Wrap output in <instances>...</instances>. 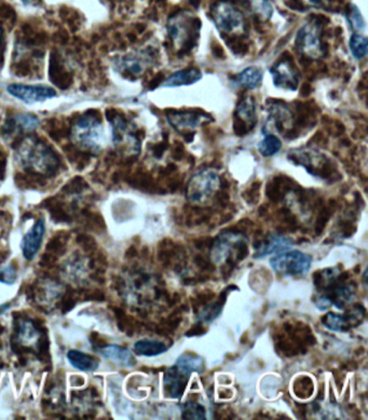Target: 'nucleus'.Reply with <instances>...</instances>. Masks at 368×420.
<instances>
[{"instance_id": "nucleus-27", "label": "nucleus", "mask_w": 368, "mask_h": 420, "mask_svg": "<svg viewBox=\"0 0 368 420\" xmlns=\"http://www.w3.org/2000/svg\"><path fill=\"white\" fill-rule=\"evenodd\" d=\"M252 10L264 20L270 19L273 9L269 0H248Z\"/></svg>"}, {"instance_id": "nucleus-1", "label": "nucleus", "mask_w": 368, "mask_h": 420, "mask_svg": "<svg viewBox=\"0 0 368 420\" xmlns=\"http://www.w3.org/2000/svg\"><path fill=\"white\" fill-rule=\"evenodd\" d=\"M15 161L23 169L42 175L57 172L59 160L57 154L42 140L26 138L15 150Z\"/></svg>"}, {"instance_id": "nucleus-10", "label": "nucleus", "mask_w": 368, "mask_h": 420, "mask_svg": "<svg viewBox=\"0 0 368 420\" xmlns=\"http://www.w3.org/2000/svg\"><path fill=\"white\" fill-rule=\"evenodd\" d=\"M273 84L285 90H296L300 84V73L290 57H284L271 69Z\"/></svg>"}, {"instance_id": "nucleus-16", "label": "nucleus", "mask_w": 368, "mask_h": 420, "mask_svg": "<svg viewBox=\"0 0 368 420\" xmlns=\"http://www.w3.org/2000/svg\"><path fill=\"white\" fill-rule=\"evenodd\" d=\"M98 351L105 359L109 360L117 365L123 366V367H131V366L136 365V360L132 352L123 347L109 345V346L100 348Z\"/></svg>"}, {"instance_id": "nucleus-26", "label": "nucleus", "mask_w": 368, "mask_h": 420, "mask_svg": "<svg viewBox=\"0 0 368 420\" xmlns=\"http://www.w3.org/2000/svg\"><path fill=\"white\" fill-rule=\"evenodd\" d=\"M350 49H351L352 55L356 60L363 59L367 55V38L354 34L350 39Z\"/></svg>"}, {"instance_id": "nucleus-5", "label": "nucleus", "mask_w": 368, "mask_h": 420, "mask_svg": "<svg viewBox=\"0 0 368 420\" xmlns=\"http://www.w3.org/2000/svg\"><path fill=\"white\" fill-rule=\"evenodd\" d=\"M212 17L217 28L223 34L238 35L246 32V19L243 13L226 0H219L212 7Z\"/></svg>"}, {"instance_id": "nucleus-12", "label": "nucleus", "mask_w": 368, "mask_h": 420, "mask_svg": "<svg viewBox=\"0 0 368 420\" xmlns=\"http://www.w3.org/2000/svg\"><path fill=\"white\" fill-rule=\"evenodd\" d=\"M44 234H46V221L44 219L35 221L32 228L23 237L21 242V250L26 261H33L37 255L42 246Z\"/></svg>"}, {"instance_id": "nucleus-25", "label": "nucleus", "mask_w": 368, "mask_h": 420, "mask_svg": "<svg viewBox=\"0 0 368 420\" xmlns=\"http://www.w3.org/2000/svg\"><path fill=\"white\" fill-rule=\"evenodd\" d=\"M182 415L184 419L202 420L206 419L205 408L201 404L194 401H188L183 405Z\"/></svg>"}, {"instance_id": "nucleus-15", "label": "nucleus", "mask_w": 368, "mask_h": 420, "mask_svg": "<svg viewBox=\"0 0 368 420\" xmlns=\"http://www.w3.org/2000/svg\"><path fill=\"white\" fill-rule=\"evenodd\" d=\"M358 311V310H356ZM362 313L360 312H349L346 315H338L335 312H327L325 317L322 320V323L325 327L334 331V332H346L348 329H351L352 323L356 320L361 319Z\"/></svg>"}, {"instance_id": "nucleus-4", "label": "nucleus", "mask_w": 368, "mask_h": 420, "mask_svg": "<svg viewBox=\"0 0 368 420\" xmlns=\"http://www.w3.org/2000/svg\"><path fill=\"white\" fill-rule=\"evenodd\" d=\"M71 136V140L78 147L90 153H100L103 147V126L95 116L80 117L73 126Z\"/></svg>"}, {"instance_id": "nucleus-6", "label": "nucleus", "mask_w": 368, "mask_h": 420, "mask_svg": "<svg viewBox=\"0 0 368 420\" xmlns=\"http://www.w3.org/2000/svg\"><path fill=\"white\" fill-rule=\"evenodd\" d=\"M221 179L214 170L206 169L190 179L187 186V199L194 204H203L217 194Z\"/></svg>"}, {"instance_id": "nucleus-30", "label": "nucleus", "mask_w": 368, "mask_h": 420, "mask_svg": "<svg viewBox=\"0 0 368 420\" xmlns=\"http://www.w3.org/2000/svg\"><path fill=\"white\" fill-rule=\"evenodd\" d=\"M306 1L314 7H320V6L324 5L327 0H306Z\"/></svg>"}, {"instance_id": "nucleus-11", "label": "nucleus", "mask_w": 368, "mask_h": 420, "mask_svg": "<svg viewBox=\"0 0 368 420\" xmlns=\"http://www.w3.org/2000/svg\"><path fill=\"white\" fill-rule=\"evenodd\" d=\"M8 93L15 96L24 103L32 104L47 101L57 95L55 89L46 86H26V84H10L7 88Z\"/></svg>"}, {"instance_id": "nucleus-13", "label": "nucleus", "mask_w": 368, "mask_h": 420, "mask_svg": "<svg viewBox=\"0 0 368 420\" xmlns=\"http://www.w3.org/2000/svg\"><path fill=\"white\" fill-rule=\"evenodd\" d=\"M205 119L210 120L208 116L196 113V111H171L167 115V122L179 132L194 130L201 125L202 121H205Z\"/></svg>"}, {"instance_id": "nucleus-31", "label": "nucleus", "mask_w": 368, "mask_h": 420, "mask_svg": "<svg viewBox=\"0 0 368 420\" xmlns=\"http://www.w3.org/2000/svg\"><path fill=\"white\" fill-rule=\"evenodd\" d=\"M22 1H23V3H30V1H32V0H22Z\"/></svg>"}, {"instance_id": "nucleus-17", "label": "nucleus", "mask_w": 368, "mask_h": 420, "mask_svg": "<svg viewBox=\"0 0 368 420\" xmlns=\"http://www.w3.org/2000/svg\"><path fill=\"white\" fill-rule=\"evenodd\" d=\"M293 246L294 244H293L292 239L281 236V235H271L270 237H268L264 244H260L259 248L255 251L254 257L261 258L273 253H277V252H284L285 250H288Z\"/></svg>"}, {"instance_id": "nucleus-22", "label": "nucleus", "mask_w": 368, "mask_h": 420, "mask_svg": "<svg viewBox=\"0 0 368 420\" xmlns=\"http://www.w3.org/2000/svg\"><path fill=\"white\" fill-rule=\"evenodd\" d=\"M263 80V73L257 67H248L237 75L236 82L240 86L248 89H256Z\"/></svg>"}, {"instance_id": "nucleus-24", "label": "nucleus", "mask_w": 368, "mask_h": 420, "mask_svg": "<svg viewBox=\"0 0 368 420\" xmlns=\"http://www.w3.org/2000/svg\"><path fill=\"white\" fill-rule=\"evenodd\" d=\"M39 338V332L34 327L30 321H25L21 323L19 329V340L24 346H32L37 343Z\"/></svg>"}, {"instance_id": "nucleus-20", "label": "nucleus", "mask_w": 368, "mask_h": 420, "mask_svg": "<svg viewBox=\"0 0 368 420\" xmlns=\"http://www.w3.org/2000/svg\"><path fill=\"white\" fill-rule=\"evenodd\" d=\"M134 352L138 356H156L165 354L167 350V346L165 343L158 339H140L136 342L133 347Z\"/></svg>"}, {"instance_id": "nucleus-28", "label": "nucleus", "mask_w": 368, "mask_h": 420, "mask_svg": "<svg viewBox=\"0 0 368 420\" xmlns=\"http://www.w3.org/2000/svg\"><path fill=\"white\" fill-rule=\"evenodd\" d=\"M221 302H217V304H214V305L206 307L205 309L200 313L198 319L203 323L211 322V321H213V320L221 313Z\"/></svg>"}, {"instance_id": "nucleus-19", "label": "nucleus", "mask_w": 368, "mask_h": 420, "mask_svg": "<svg viewBox=\"0 0 368 420\" xmlns=\"http://www.w3.org/2000/svg\"><path fill=\"white\" fill-rule=\"evenodd\" d=\"M67 360L73 367L82 372L96 371L100 365L95 358L79 350H69L67 352Z\"/></svg>"}, {"instance_id": "nucleus-8", "label": "nucleus", "mask_w": 368, "mask_h": 420, "mask_svg": "<svg viewBox=\"0 0 368 420\" xmlns=\"http://www.w3.org/2000/svg\"><path fill=\"white\" fill-rule=\"evenodd\" d=\"M246 238L237 232H223L219 235L212 246V261L217 265H223L236 258L246 246Z\"/></svg>"}, {"instance_id": "nucleus-29", "label": "nucleus", "mask_w": 368, "mask_h": 420, "mask_svg": "<svg viewBox=\"0 0 368 420\" xmlns=\"http://www.w3.org/2000/svg\"><path fill=\"white\" fill-rule=\"evenodd\" d=\"M350 22L354 30H364L366 28L365 21L362 17L361 12L358 10L356 6H352L351 11H350Z\"/></svg>"}, {"instance_id": "nucleus-14", "label": "nucleus", "mask_w": 368, "mask_h": 420, "mask_svg": "<svg viewBox=\"0 0 368 420\" xmlns=\"http://www.w3.org/2000/svg\"><path fill=\"white\" fill-rule=\"evenodd\" d=\"M236 118L240 121V127L236 129L239 134H241V132H248L255 127L257 118H256L255 102L253 98L246 96L239 102L236 109Z\"/></svg>"}, {"instance_id": "nucleus-32", "label": "nucleus", "mask_w": 368, "mask_h": 420, "mask_svg": "<svg viewBox=\"0 0 368 420\" xmlns=\"http://www.w3.org/2000/svg\"><path fill=\"white\" fill-rule=\"evenodd\" d=\"M1 36H3V30L0 28V40H1Z\"/></svg>"}, {"instance_id": "nucleus-23", "label": "nucleus", "mask_w": 368, "mask_h": 420, "mask_svg": "<svg viewBox=\"0 0 368 420\" xmlns=\"http://www.w3.org/2000/svg\"><path fill=\"white\" fill-rule=\"evenodd\" d=\"M281 147H282V142L277 136L267 133L263 140L259 143L258 150H259L260 155L264 156V157H271V156L279 153Z\"/></svg>"}, {"instance_id": "nucleus-21", "label": "nucleus", "mask_w": 368, "mask_h": 420, "mask_svg": "<svg viewBox=\"0 0 368 420\" xmlns=\"http://www.w3.org/2000/svg\"><path fill=\"white\" fill-rule=\"evenodd\" d=\"M39 119L32 113H20L15 115L8 123V131H32L39 126Z\"/></svg>"}, {"instance_id": "nucleus-3", "label": "nucleus", "mask_w": 368, "mask_h": 420, "mask_svg": "<svg viewBox=\"0 0 368 420\" xmlns=\"http://www.w3.org/2000/svg\"><path fill=\"white\" fill-rule=\"evenodd\" d=\"M201 22L188 11H179L169 17L167 22V33L172 39L175 48L179 52H190L196 46L199 38Z\"/></svg>"}, {"instance_id": "nucleus-2", "label": "nucleus", "mask_w": 368, "mask_h": 420, "mask_svg": "<svg viewBox=\"0 0 368 420\" xmlns=\"http://www.w3.org/2000/svg\"><path fill=\"white\" fill-rule=\"evenodd\" d=\"M204 360L194 354H182L165 372V393L169 398L181 399L184 394L187 383L194 372H200L203 367Z\"/></svg>"}, {"instance_id": "nucleus-9", "label": "nucleus", "mask_w": 368, "mask_h": 420, "mask_svg": "<svg viewBox=\"0 0 368 420\" xmlns=\"http://www.w3.org/2000/svg\"><path fill=\"white\" fill-rule=\"evenodd\" d=\"M296 47L302 55L318 59L323 55L321 42V23L311 21L298 30L296 36Z\"/></svg>"}, {"instance_id": "nucleus-18", "label": "nucleus", "mask_w": 368, "mask_h": 420, "mask_svg": "<svg viewBox=\"0 0 368 420\" xmlns=\"http://www.w3.org/2000/svg\"><path fill=\"white\" fill-rule=\"evenodd\" d=\"M202 78L201 71L196 69H183L171 75L163 82V86H190Z\"/></svg>"}, {"instance_id": "nucleus-7", "label": "nucleus", "mask_w": 368, "mask_h": 420, "mask_svg": "<svg viewBox=\"0 0 368 420\" xmlns=\"http://www.w3.org/2000/svg\"><path fill=\"white\" fill-rule=\"evenodd\" d=\"M311 264V256L302 251L282 252L270 259L273 271L283 275H304L309 271Z\"/></svg>"}]
</instances>
